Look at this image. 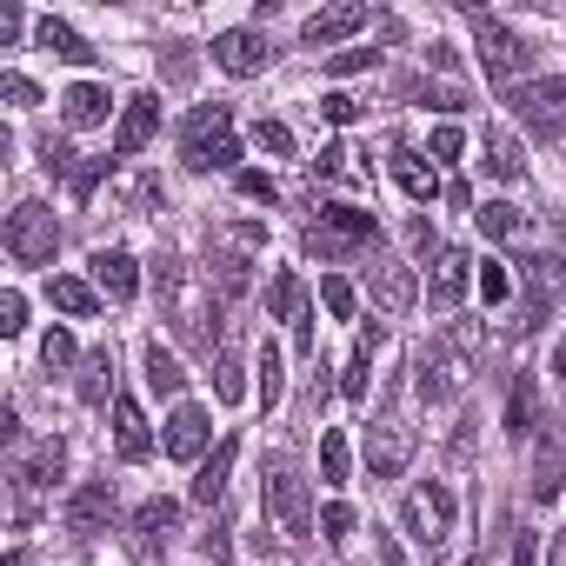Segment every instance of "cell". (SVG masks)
<instances>
[{"label":"cell","instance_id":"1","mask_svg":"<svg viewBox=\"0 0 566 566\" xmlns=\"http://www.w3.org/2000/svg\"><path fill=\"white\" fill-rule=\"evenodd\" d=\"M154 287H160V314L174 321V334H180L187 347L207 354L213 334H220V321H213V287L200 294V287H193V273H187V260H174V253L154 266Z\"/></svg>","mask_w":566,"mask_h":566},{"label":"cell","instance_id":"2","mask_svg":"<svg viewBox=\"0 0 566 566\" xmlns=\"http://www.w3.org/2000/svg\"><path fill=\"white\" fill-rule=\"evenodd\" d=\"M260 513L287 533V539H307L314 533V500H307V480L287 453H273L266 473H260Z\"/></svg>","mask_w":566,"mask_h":566},{"label":"cell","instance_id":"3","mask_svg":"<svg viewBox=\"0 0 566 566\" xmlns=\"http://www.w3.org/2000/svg\"><path fill=\"white\" fill-rule=\"evenodd\" d=\"M180 160H187V174H227L240 160L233 114L227 107H193L187 127H180Z\"/></svg>","mask_w":566,"mask_h":566},{"label":"cell","instance_id":"4","mask_svg":"<svg viewBox=\"0 0 566 566\" xmlns=\"http://www.w3.org/2000/svg\"><path fill=\"white\" fill-rule=\"evenodd\" d=\"M380 240V220L367 213V207H327L314 227H307V253H321V260H354V253H367Z\"/></svg>","mask_w":566,"mask_h":566},{"label":"cell","instance_id":"5","mask_svg":"<svg viewBox=\"0 0 566 566\" xmlns=\"http://www.w3.org/2000/svg\"><path fill=\"white\" fill-rule=\"evenodd\" d=\"M473 48H480L486 81H500V87H520V74L533 67V48H526L506 21H493V14H480V8H473Z\"/></svg>","mask_w":566,"mask_h":566},{"label":"cell","instance_id":"6","mask_svg":"<svg viewBox=\"0 0 566 566\" xmlns=\"http://www.w3.org/2000/svg\"><path fill=\"white\" fill-rule=\"evenodd\" d=\"M8 253L21 260V266H48L54 260V247H61V220H54V207L48 200H21L14 213H8Z\"/></svg>","mask_w":566,"mask_h":566},{"label":"cell","instance_id":"7","mask_svg":"<svg viewBox=\"0 0 566 566\" xmlns=\"http://www.w3.org/2000/svg\"><path fill=\"white\" fill-rule=\"evenodd\" d=\"M453 486H440V480H427V486H413L407 500H400V520H407V533L420 539V546H440L447 533H453Z\"/></svg>","mask_w":566,"mask_h":566},{"label":"cell","instance_id":"8","mask_svg":"<svg viewBox=\"0 0 566 566\" xmlns=\"http://www.w3.org/2000/svg\"><path fill=\"white\" fill-rule=\"evenodd\" d=\"M506 107H513L539 140L566 134V81H520V87H506Z\"/></svg>","mask_w":566,"mask_h":566},{"label":"cell","instance_id":"9","mask_svg":"<svg viewBox=\"0 0 566 566\" xmlns=\"http://www.w3.org/2000/svg\"><path fill=\"white\" fill-rule=\"evenodd\" d=\"M460 380H467V360H460V347H447V340H433V347L413 360V394H420L427 407L453 400V394H460Z\"/></svg>","mask_w":566,"mask_h":566},{"label":"cell","instance_id":"10","mask_svg":"<svg viewBox=\"0 0 566 566\" xmlns=\"http://www.w3.org/2000/svg\"><path fill=\"white\" fill-rule=\"evenodd\" d=\"M266 61H273V41H266V34H253V28H227V34H213V67H220V74L253 81V74H266Z\"/></svg>","mask_w":566,"mask_h":566},{"label":"cell","instance_id":"11","mask_svg":"<svg viewBox=\"0 0 566 566\" xmlns=\"http://www.w3.org/2000/svg\"><path fill=\"white\" fill-rule=\"evenodd\" d=\"M367 294H374V307L387 314V321H400L407 307H413V273H407V260H394V253H374V266H367Z\"/></svg>","mask_w":566,"mask_h":566},{"label":"cell","instance_id":"12","mask_svg":"<svg viewBox=\"0 0 566 566\" xmlns=\"http://www.w3.org/2000/svg\"><path fill=\"white\" fill-rule=\"evenodd\" d=\"M467 280H473V253L467 247H440L433 253V273H427V301L447 314V307H460L467 301Z\"/></svg>","mask_w":566,"mask_h":566},{"label":"cell","instance_id":"13","mask_svg":"<svg viewBox=\"0 0 566 566\" xmlns=\"http://www.w3.org/2000/svg\"><path fill=\"white\" fill-rule=\"evenodd\" d=\"M207 440H213V420H207V407L180 400V407H174V420H167V433H160L167 460H200V453H207Z\"/></svg>","mask_w":566,"mask_h":566},{"label":"cell","instance_id":"14","mask_svg":"<svg viewBox=\"0 0 566 566\" xmlns=\"http://www.w3.org/2000/svg\"><path fill=\"white\" fill-rule=\"evenodd\" d=\"M407 460H413V427H400V420L367 427V467H374V480L407 473Z\"/></svg>","mask_w":566,"mask_h":566},{"label":"cell","instance_id":"15","mask_svg":"<svg viewBox=\"0 0 566 566\" xmlns=\"http://www.w3.org/2000/svg\"><path fill=\"white\" fill-rule=\"evenodd\" d=\"M94 287H101L114 307H127V301L140 294V260H134L127 247H101V253H94Z\"/></svg>","mask_w":566,"mask_h":566},{"label":"cell","instance_id":"16","mask_svg":"<svg viewBox=\"0 0 566 566\" xmlns=\"http://www.w3.org/2000/svg\"><path fill=\"white\" fill-rule=\"evenodd\" d=\"M114 513H120V506H114V480H87V486L67 500V526H74V533H87V539H94V533H107V526H114Z\"/></svg>","mask_w":566,"mask_h":566},{"label":"cell","instance_id":"17","mask_svg":"<svg viewBox=\"0 0 566 566\" xmlns=\"http://www.w3.org/2000/svg\"><path fill=\"white\" fill-rule=\"evenodd\" d=\"M367 21H374V14L360 8V0H347V8H321V14L301 28V41H307V48H340V41H354Z\"/></svg>","mask_w":566,"mask_h":566},{"label":"cell","instance_id":"18","mask_svg":"<svg viewBox=\"0 0 566 566\" xmlns=\"http://www.w3.org/2000/svg\"><path fill=\"white\" fill-rule=\"evenodd\" d=\"M154 127H160V94H134L127 114H120V127H114V154L134 160V154L154 140Z\"/></svg>","mask_w":566,"mask_h":566},{"label":"cell","instance_id":"19","mask_svg":"<svg viewBox=\"0 0 566 566\" xmlns=\"http://www.w3.org/2000/svg\"><path fill=\"white\" fill-rule=\"evenodd\" d=\"M107 114H114V94H107L101 81H74V87L61 94V120H67L74 134H81V127H101Z\"/></svg>","mask_w":566,"mask_h":566},{"label":"cell","instance_id":"20","mask_svg":"<svg viewBox=\"0 0 566 566\" xmlns=\"http://www.w3.org/2000/svg\"><path fill=\"white\" fill-rule=\"evenodd\" d=\"M480 167L513 187V180H526V147H520L506 127H486V134H480Z\"/></svg>","mask_w":566,"mask_h":566},{"label":"cell","instance_id":"21","mask_svg":"<svg viewBox=\"0 0 566 566\" xmlns=\"http://www.w3.org/2000/svg\"><path fill=\"white\" fill-rule=\"evenodd\" d=\"M61 467H67V440L54 433V440H41V447H34V460H21V467H14V486H21V506H28V493H34V486H48V480H61Z\"/></svg>","mask_w":566,"mask_h":566},{"label":"cell","instance_id":"22","mask_svg":"<svg viewBox=\"0 0 566 566\" xmlns=\"http://www.w3.org/2000/svg\"><path fill=\"white\" fill-rule=\"evenodd\" d=\"M48 301H54L67 321H94V314H101V287H87V280H74V273H54V280H48Z\"/></svg>","mask_w":566,"mask_h":566},{"label":"cell","instance_id":"23","mask_svg":"<svg viewBox=\"0 0 566 566\" xmlns=\"http://www.w3.org/2000/svg\"><path fill=\"white\" fill-rule=\"evenodd\" d=\"M114 447H120V460H147V453H154L147 413H140L134 400H114Z\"/></svg>","mask_w":566,"mask_h":566},{"label":"cell","instance_id":"24","mask_svg":"<svg viewBox=\"0 0 566 566\" xmlns=\"http://www.w3.org/2000/svg\"><path fill=\"white\" fill-rule=\"evenodd\" d=\"M394 180H400V187H407V193H413L420 207H427V200L440 193V174H433V160H420L413 147H394Z\"/></svg>","mask_w":566,"mask_h":566},{"label":"cell","instance_id":"25","mask_svg":"<svg viewBox=\"0 0 566 566\" xmlns=\"http://www.w3.org/2000/svg\"><path fill=\"white\" fill-rule=\"evenodd\" d=\"M227 473H233V440H220V447L200 460V473H193V506H213V500L227 493Z\"/></svg>","mask_w":566,"mask_h":566},{"label":"cell","instance_id":"26","mask_svg":"<svg viewBox=\"0 0 566 566\" xmlns=\"http://www.w3.org/2000/svg\"><path fill=\"white\" fill-rule=\"evenodd\" d=\"M266 314H273V321H301V314H307V287H301V273H294V266H280V273H273Z\"/></svg>","mask_w":566,"mask_h":566},{"label":"cell","instance_id":"27","mask_svg":"<svg viewBox=\"0 0 566 566\" xmlns=\"http://www.w3.org/2000/svg\"><path fill=\"white\" fill-rule=\"evenodd\" d=\"M34 34H41V48H48L54 61H67V67H87V61H94V48H87V41H81V34L67 28V21H54V14H48V21H41Z\"/></svg>","mask_w":566,"mask_h":566},{"label":"cell","instance_id":"28","mask_svg":"<svg viewBox=\"0 0 566 566\" xmlns=\"http://www.w3.org/2000/svg\"><path fill=\"white\" fill-rule=\"evenodd\" d=\"M140 367H147V387L160 394V400H174L180 387H187V374H180V360L160 347V340H147V354H140Z\"/></svg>","mask_w":566,"mask_h":566},{"label":"cell","instance_id":"29","mask_svg":"<svg viewBox=\"0 0 566 566\" xmlns=\"http://www.w3.org/2000/svg\"><path fill=\"white\" fill-rule=\"evenodd\" d=\"M174 520H180V506H174V500H147V506L134 513V546H167Z\"/></svg>","mask_w":566,"mask_h":566},{"label":"cell","instance_id":"30","mask_svg":"<svg viewBox=\"0 0 566 566\" xmlns=\"http://www.w3.org/2000/svg\"><path fill=\"white\" fill-rule=\"evenodd\" d=\"M473 220H480V233H486V240H520V233H526V213H520L513 200H486Z\"/></svg>","mask_w":566,"mask_h":566},{"label":"cell","instance_id":"31","mask_svg":"<svg viewBox=\"0 0 566 566\" xmlns=\"http://www.w3.org/2000/svg\"><path fill=\"white\" fill-rule=\"evenodd\" d=\"M107 394H114V354L101 347V354H87V360H81V400H87V407H101Z\"/></svg>","mask_w":566,"mask_h":566},{"label":"cell","instance_id":"32","mask_svg":"<svg viewBox=\"0 0 566 566\" xmlns=\"http://www.w3.org/2000/svg\"><path fill=\"white\" fill-rule=\"evenodd\" d=\"M347 473H354L347 433H340V427H327V433H321V480H327V486H347Z\"/></svg>","mask_w":566,"mask_h":566},{"label":"cell","instance_id":"33","mask_svg":"<svg viewBox=\"0 0 566 566\" xmlns=\"http://www.w3.org/2000/svg\"><path fill=\"white\" fill-rule=\"evenodd\" d=\"M253 367H260V407H266V413H273V407H280V394H287V367H280V347H273V340H266V347H260V360H253Z\"/></svg>","mask_w":566,"mask_h":566},{"label":"cell","instance_id":"34","mask_svg":"<svg viewBox=\"0 0 566 566\" xmlns=\"http://www.w3.org/2000/svg\"><path fill=\"white\" fill-rule=\"evenodd\" d=\"M321 301H327V314H334V321H354V307H360V294L347 287L340 273H327V280H321Z\"/></svg>","mask_w":566,"mask_h":566},{"label":"cell","instance_id":"35","mask_svg":"<svg viewBox=\"0 0 566 566\" xmlns=\"http://www.w3.org/2000/svg\"><path fill=\"white\" fill-rule=\"evenodd\" d=\"M253 147H260V154H273V160H287V154H294V127L260 120V127H253Z\"/></svg>","mask_w":566,"mask_h":566},{"label":"cell","instance_id":"36","mask_svg":"<svg viewBox=\"0 0 566 566\" xmlns=\"http://www.w3.org/2000/svg\"><path fill=\"white\" fill-rule=\"evenodd\" d=\"M400 94H407V101H427V107H467V94H460V87H427V81H407Z\"/></svg>","mask_w":566,"mask_h":566},{"label":"cell","instance_id":"37","mask_svg":"<svg viewBox=\"0 0 566 566\" xmlns=\"http://www.w3.org/2000/svg\"><path fill=\"white\" fill-rule=\"evenodd\" d=\"M321 533L340 546V539L354 533V506H347V500H327V506H321Z\"/></svg>","mask_w":566,"mask_h":566},{"label":"cell","instance_id":"38","mask_svg":"<svg viewBox=\"0 0 566 566\" xmlns=\"http://www.w3.org/2000/svg\"><path fill=\"white\" fill-rule=\"evenodd\" d=\"M220 240H227V247H240V253H260V247H266V227H260V220H233Z\"/></svg>","mask_w":566,"mask_h":566},{"label":"cell","instance_id":"39","mask_svg":"<svg viewBox=\"0 0 566 566\" xmlns=\"http://www.w3.org/2000/svg\"><path fill=\"white\" fill-rule=\"evenodd\" d=\"M367 367H374V354L354 347V360H347V374H340V394H347V400H367Z\"/></svg>","mask_w":566,"mask_h":566},{"label":"cell","instance_id":"40","mask_svg":"<svg viewBox=\"0 0 566 566\" xmlns=\"http://www.w3.org/2000/svg\"><path fill=\"white\" fill-rule=\"evenodd\" d=\"M213 394H220L227 407L247 394V387H240V360H233V354H220V367H213Z\"/></svg>","mask_w":566,"mask_h":566},{"label":"cell","instance_id":"41","mask_svg":"<svg viewBox=\"0 0 566 566\" xmlns=\"http://www.w3.org/2000/svg\"><path fill=\"white\" fill-rule=\"evenodd\" d=\"M21 327H28V294L8 287V294H0V334H21Z\"/></svg>","mask_w":566,"mask_h":566},{"label":"cell","instance_id":"42","mask_svg":"<svg viewBox=\"0 0 566 566\" xmlns=\"http://www.w3.org/2000/svg\"><path fill=\"white\" fill-rule=\"evenodd\" d=\"M460 147H467V134H460V127H453V120H447V127H433V134H427V154H433V160H453V154H460Z\"/></svg>","mask_w":566,"mask_h":566},{"label":"cell","instance_id":"43","mask_svg":"<svg viewBox=\"0 0 566 566\" xmlns=\"http://www.w3.org/2000/svg\"><path fill=\"white\" fill-rule=\"evenodd\" d=\"M347 160H354L347 147H321V160H314V174H321V180H354V167H347Z\"/></svg>","mask_w":566,"mask_h":566},{"label":"cell","instance_id":"44","mask_svg":"<svg viewBox=\"0 0 566 566\" xmlns=\"http://www.w3.org/2000/svg\"><path fill=\"white\" fill-rule=\"evenodd\" d=\"M41 360H48V367H74V360H81V354H74V334H61V327H54V334L41 340Z\"/></svg>","mask_w":566,"mask_h":566},{"label":"cell","instance_id":"45","mask_svg":"<svg viewBox=\"0 0 566 566\" xmlns=\"http://www.w3.org/2000/svg\"><path fill=\"white\" fill-rule=\"evenodd\" d=\"M480 301H493V307L506 301V266L500 260H480Z\"/></svg>","mask_w":566,"mask_h":566},{"label":"cell","instance_id":"46","mask_svg":"<svg viewBox=\"0 0 566 566\" xmlns=\"http://www.w3.org/2000/svg\"><path fill=\"white\" fill-rule=\"evenodd\" d=\"M0 94H8L14 107H41V87H34L28 74H0Z\"/></svg>","mask_w":566,"mask_h":566},{"label":"cell","instance_id":"47","mask_svg":"<svg viewBox=\"0 0 566 566\" xmlns=\"http://www.w3.org/2000/svg\"><path fill=\"white\" fill-rule=\"evenodd\" d=\"M101 174H107V154H94V160H81V167H74V200H87V193L101 187Z\"/></svg>","mask_w":566,"mask_h":566},{"label":"cell","instance_id":"48","mask_svg":"<svg viewBox=\"0 0 566 566\" xmlns=\"http://www.w3.org/2000/svg\"><path fill=\"white\" fill-rule=\"evenodd\" d=\"M407 247H413V253H427V260L440 253V240H433V220H427V213H413V220H407Z\"/></svg>","mask_w":566,"mask_h":566},{"label":"cell","instance_id":"49","mask_svg":"<svg viewBox=\"0 0 566 566\" xmlns=\"http://www.w3.org/2000/svg\"><path fill=\"white\" fill-rule=\"evenodd\" d=\"M380 54H367V48H354V54H327V74H367Z\"/></svg>","mask_w":566,"mask_h":566},{"label":"cell","instance_id":"50","mask_svg":"<svg viewBox=\"0 0 566 566\" xmlns=\"http://www.w3.org/2000/svg\"><path fill=\"white\" fill-rule=\"evenodd\" d=\"M240 193H247V200H260V207H273V200H280L273 174H240Z\"/></svg>","mask_w":566,"mask_h":566},{"label":"cell","instance_id":"51","mask_svg":"<svg viewBox=\"0 0 566 566\" xmlns=\"http://www.w3.org/2000/svg\"><path fill=\"white\" fill-rule=\"evenodd\" d=\"M533 427V413H526V380L513 387V407H506V433H526Z\"/></svg>","mask_w":566,"mask_h":566},{"label":"cell","instance_id":"52","mask_svg":"<svg viewBox=\"0 0 566 566\" xmlns=\"http://www.w3.org/2000/svg\"><path fill=\"white\" fill-rule=\"evenodd\" d=\"M167 81H174V87H187V81H193V61H187V48H167Z\"/></svg>","mask_w":566,"mask_h":566},{"label":"cell","instance_id":"53","mask_svg":"<svg viewBox=\"0 0 566 566\" xmlns=\"http://www.w3.org/2000/svg\"><path fill=\"white\" fill-rule=\"evenodd\" d=\"M321 114H327V120H334V127H347V120H354V114H360V107H354V101H347V94H327V101H321Z\"/></svg>","mask_w":566,"mask_h":566},{"label":"cell","instance_id":"54","mask_svg":"<svg viewBox=\"0 0 566 566\" xmlns=\"http://www.w3.org/2000/svg\"><path fill=\"white\" fill-rule=\"evenodd\" d=\"M67 160H74V154H67L61 140H41V167H48V174H74Z\"/></svg>","mask_w":566,"mask_h":566},{"label":"cell","instance_id":"55","mask_svg":"<svg viewBox=\"0 0 566 566\" xmlns=\"http://www.w3.org/2000/svg\"><path fill=\"white\" fill-rule=\"evenodd\" d=\"M427 61H433V67H440V74H453V67H460V54H453V48H447V41H433V48H427Z\"/></svg>","mask_w":566,"mask_h":566},{"label":"cell","instance_id":"56","mask_svg":"<svg viewBox=\"0 0 566 566\" xmlns=\"http://www.w3.org/2000/svg\"><path fill=\"white\" fill-rule=\"evenodd\" d=\"M294 347H301V354H314V314H301V321H294Z\"/></svg>","mask_w":566,"mask_h":566},{"label":"cell","instance_id":"57","mask_svg":"<svg viewBox=\"0 0 566 566\" xmlns=\"http://www.w3.org/2000/svg\"><path fill=\"white\" fill-rule=\"evenodd\" d=\"M513 566H533V533H520V539H513Z\"/></svg>","mask_w":566,"mask_h":566},{"label":"cell","instance_id":"58","mask_svg":"<svg viewBox=\"0 0 566 566\" xmlns=\"http://www.w3.org/2000/svg\"><path fill=\"white\" fill-rule=\"evenodd\" d=\"M380 559H387V566H407V559H400V546H394V539H380Z\"/></svg>","mask_w":566,"mask_h":566},{"label":"cell","instance_id":"59","mask_svg":"<svg viewBox=\"0 0 566 566\" xmlns=\"http://www.w3.org/2000/svg\"><path fill=\"white\" fill-rule=\"evenodd\" d=\"M546 566H566V533L553 539V553H546Z\"/></svg>","mask_w":566,"mask_h":566},{"label":"cell","instance_id":"60","mask_svg":"<svg viewBox=\"0 0 566 566\" xmlns=\"http://www.w3.org/2000/svg\"><path fill=\"white\" fill-rule=\"evenodd\" d=\"M553 374H559V380H566V340H559V347H553Z\"/></svg>","mask_w":566,"mask_h":566},{"label":"cell","instance_id":"61","mask_svg":"<svg viewBox=\"0 0 566 566\" xmlns=\"http://www.w3.org/2000/svg\"><path fill=\"white\" fill-rule=\"evenodd\" d=\"M8 566H28V553H8Z\"/></svg>","mask_w":566,"mask_h":566},{"label":"cell","instance_id":"62","mask_svg":"<svg viewBox=\"0 0 566 566\" xmlns=\"http://www.w3.org/2000/svg\"><path fill=\"white\" fill-rule=\"evenodd\" d=\"M467 566H486V559H467Z\"/></svg>","mask_w":566,"mask_h":566}]
</instances>
